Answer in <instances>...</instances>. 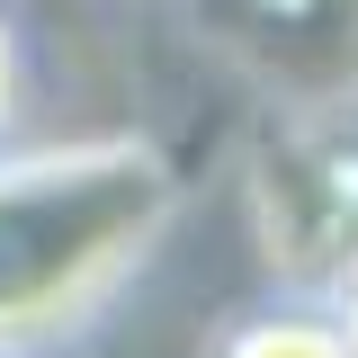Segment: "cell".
Instances as JSON below:
<instances>
[{
	"instance_id": "cell-1",
	"label": "cell",
	"mask_w": 358,
	"mask_h": 358,
	"mask_svg": "<svg viewBox=\"0 0 358 358\" xmlns=\"http://www.w3.org/2000/svg\"><path fill=\"white\" fill-rule=\"evenodd\" d=\"M179 224V179L143 134L0 152V358L81 341L152 268Z\"/></svg>"
},
{
	"instance_id": "cell-3",
	"label": "cell",
	"mask_w": 358,
	"mask_h": 358,
	"mask_svg": "<svg viewBox=\"0 0 358 358\" xmlns=\"http://www.w3.org/2000/svg\"><path fill=\"white\" fill-rule=\"evenodd\" d=\"M206 358H350V350H341L331 313L313 305V296H278V305L233 313V322L215 331V350H206Z\"/></svg>"
},
{
	"instance_id": "cell-2",
	"label": "cell",
	"mask_w": 358,
	"mask_h": 358,
	"mask_svg": "<svg viewBox=\"0 0 358 358\" xmlns=\"http://www.w3.org/2000/svg\"><path fill=\"white\" fill-rule=\"evenodd\" d=\"M224 63L305 126L358 108V0H188Z\"/></svg>"
},
{
	"instance_id": "cell-5",
	"label": "cell",
	"mask_w": 358,
	"mask_h": 358,
	"mask_svg": "<svg viewBox=\"0 0 358 358\" xmlns=\"http://www.w3.org/2000/svg\"><path fill=\"white\" fill-rule=\"evenodd\" d=\"M322 313H331V331H341V350L358 358V268H341V278L322 287Z\"/></svg>"
},
{
	"instance_id": "cell-4",
	"label": "cell",
	"mask_w": 358,
	"mask_h": 358,
	"mask_svg": "<svg viewBox=\"0 0 358 358\" xmlns=\"http://www.w3.org/2000/svg\"><path fill=\"white\" fill-rule=\"evenodd\" d=\"M27 117V36H18V18L0 9V134Z\"/></svg>"
}]
</instances>
